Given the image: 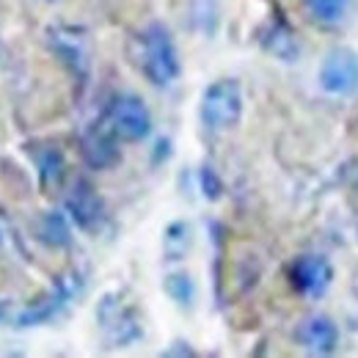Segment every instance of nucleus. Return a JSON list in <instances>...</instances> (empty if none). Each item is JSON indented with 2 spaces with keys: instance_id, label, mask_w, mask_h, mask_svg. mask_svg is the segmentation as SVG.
Returning <instances> with one entry per match:
<instances>
[{
  "instance_id": "39448f33",
  "label": "nucleus",
  "mask_w": 358,
  "mask_h": 358,
  "mask_svg": "<svg viewBox=\"0 0 358 358\" xmlns=\"http://www.w3.org/2000/svg\"><path fill=\"white\" fill-rule=\"evenodd\" d=\"M105 124L119 135V141H143L152 133V113L138 94H113L105 108Z\"/></svg>"
},
{
  "instance_id": "2eb2a0df",
  "label": "nucleus",
  "mask_w": 358,
  "mask_h": 358,
  "mask_svg": "<svg viewBox=\"0 0 358 358\" xmlns=\"http://www.w3.org/2000/svg\"><path fill=\"white\" fill-rule=\"evenodd\" d=\"M190 245H193V229H190L187 221H174V224L166 226V231H163V254H166V259H171V262L185 259Z\"/></svg>"
},
{
  "instance_id": "4be33fe9",
  "label": "nucleus",
  "mask_w": 358,
  "mask_h": 358,
  "mask_svg": "<svg viewBox=\"0 0 358 358\" xmlns=\"http://www.w3.org/2000/svg\"><path fill=\"white\" fill-rule=\"evenodd\" d=\"M6 317V303H0V320Z\"/></svg>"
},
{
  "instance_id": "f8f14e48",
  "label": "nucleus",
  "mask_w": 358,
  "mask_h": 358,
  "mask_svg": "<svg viewBox=\"0 0 358 358\" xmlns=\"http://www.w3.org/2000/svg\"><path fill=\"white\" fill-rule=\"evenodd\" d=\"M259 45L265 47L273 58L287 61V64L295 61L298 52H301L298 39H295V31H292V25L284 20L281 11H275V14L268 20V25L259 31Z\"/></svg>"
},
{
  "instance_id": "f3484780",
  "label": "nucleus",
  "mask_w": 358,
  "mask_h": 358,
  "mask_svg": "<svg viewBox=\"0 0 358 358\" xmlns=\"http://www.w3.org/2000/svg\"><path fill=\"white\" fill-rule=\"evenodd\" d=\"M303 6H306L312 20L322 22V25H334L342 20L348 0H303Z\"/></svg>"
},
{
  "instance_id": "6ab92c4d",
  "label": "nucleus",
  "mask_w": 358,
  "mask_h": 358,
  "mask_svg": "<svg viewBox=\"0 0 358 358\" xmlns=\"http://www.w3.org/2000/svg\"><path fill=\"white\" fill-rule=\"evenodd\" d=\"M177 348H169L163 356H193V348H187L185 342H174Z\"/></svg>"
},
{
  "instance_id": "9d476101",
  "label": "nucleus",
  "mask_w": 358,
  "mask_h": 358,
  "mask_svg": "<svg viewBox=\"0 0 358 358\" xmlns=\"http://www.w3.org/2000/svg\"><path fill=\"white\" fill-rule=\"evenodd\" d=\"M66 215L72 218V224L80 229H96L105 218V201L96 193V187L91 185L89 179H75V185L66 193Z\"/></svg>"
},
{
  "instance_id": "ddd939ff",
  "label": "nucleus",
  "mask_w": 358,
  "mask_h": 358,
  "mask_svg": "<svg viewBox=\"0 0 358 358\" xmlns=\"http://www.w3.org/2000/svg\"><path fill=\"white\" fill-rule=\"evenodd\" d=\"M69 215L58 213V210H47L34 221V237L47 245V248H66L72 243V226Z\"/></svg>"
},
{
  "instance_id": "1a4fd4ad",
  "label": "nucleus",
  "mask_w": 358,
  "mask_h": 358,
  "mask_svg": "<svg viewBox=\"0 0 358 358\" xmlns=\"http://www.w3.org/2000/svg\"><path fill=\"white\" fill-rule=\"evenodd\" d=\"M80 157L94 171H108L122 160L119 135L105 124V119L99 124H91L89 130L80 135Z\"/></svg>"
},
{
  "instance_id": "423d86ee",
  "label": "nucleus",
  "mask_w": 358,
  "mask_h": 358,
  "mask_svg": "<svg viewBox=\"0 0 358 358\" xmlns=\"http://www.w3.org/2000/svg\"><path fill=\"white\" fill-rule=\"evenodd\" d=\"M47 47L66 66V72L80 86H86L91 58H89V45H86L83 31L80 28H69V25H55V28L47 31Z\"/></svg>"
},
{
  "instance_id": "7ed1b4c3",
  "label": "nucleus",
  "mask_w": 358,
  "mask_h": 358,
  "mask_svg": "<svg viewBox=\"0 0 358 358\" xmlns=\"http://www.w3.org/2000/svg\"><path fill=\"white\" fill-rule=\"evenodd\" d=\"M199 116H201V124L213 133H226V130L237 127L240 116H243V89H240V83L234 78H221V80L210 83L201 94Z\"/></svg>"
},
{
  "instance_id": "0eeeda50",
  "label": "nucleus",
  "mask_w": 358,
  "mask_h": 358,
  "mask_svg": "<svg viewBox=\"0 0 358 358\" xmlns=\"http://www.w3.org/2000/svg\"><path fill=\"white\" fill-rule=\"evenodd\" d=\"M320 86L328 94L348 96L358 89V52L350 47H334L320 66Z\"/></svg>"
},
{
  "instance_id": "f257e3e1",
  "label": "nucleus",
  "mask_w": 358,
  "mask_h": 358,
  "mask_svg": "<svg viewBox=\"0 0 358 358\" xmlns=\"http://www.w3.org/2000/svg\"><path fill=\"white\" fill-rule=\"evenodd\" d=\"M133 61L141 69V75L163 89L179 78V52L171 39V31L163 22H149L133 42Z\"/></svg>"
},
{
  "instance_id": "4468645a",
  "label": "nucleus",
  "mask_w": 358,
  "mask_h": 358,
  "mask_svg": "<svg viewBox=\"0 0 358 358\" xmlns=\"http://www.w3.org/2000/svg\"><path fill=\"white\" fill-rule=\"evenodd\" d=\"M34 163H36V174H39V187L45 193H55L66 177V160H64L61 149L47 146V143L34 149Z\"/></svg>"
},
{
  "instance_id": "aec40b11",
  "label": "nucleus",
  "mask_w": 358,
  "mask_h": 358,
  "mask_svg": "<svg viewBox=\"0 0 358 358\" xmlns=\"http://www.w3.org/2000/svg\"><path fill=\"white\" fill-rule=\"evenodd\" d=\"M8 240H11V226L6 224V218L0 215V248H3Z\"/></svg>"
},
{
  "instance_id": "20e7f679",
  "label": "nucleus",
  "mask_w": 358,
  "mask_h": 358,
  "mask_svg": "<svg viewBox=\"0 0 358 358\" xmlns=\"http://www.w3.org/2000/svg\"><path fill=\"white\" fill-rule=\"evenodd\" d=\"M96 322L105 331L110 348H130L143 336L141 314L122 295H105L96 306Z\"/></svg>"
},
{
  "instance_id": "6e6552de",
  "label": "nucleus",
  "mask_w": 358,
  "mask_h": 358,
  "mask_svg": "<svg viewBox=\"0 0 358 358\" xmlns=\"http://www.w3.org/2000/svg\"><path fill=\"white\" fill-rule=\"evenodd\" d=\"M287 275H289V284L298 295L320 298L328 292V287L334 281V265L320 254H303L289 265Z\"/></svg>"
},
{
  "instance_id": "a211bd4d",
  "label": "nucleus",
  "mask_w": 358,
  "mask_h": 358,
  "mask_svg": "<svg viewBox=\"0 0 358 358\" xmlns=\"http://www.w3.org/2000/svg\"><path fill=\"white\" fill-rule=\"evenodd\" d=\"M199 185H201L204 199H210V201L221 199V193H224V182H221L218 174H215L213 166H201V171H199Z\"/></svg>"
},
{
  "instance_id": "dca6fc26",
  "label": "nucleus",
  "mask_w": 358,
  "mask_h": 358,
  "mask_svg": "<svg viewBox=\"0 0 358 358\" xmlns=\"http://www.w3.org/2000/svg\"><path fill=\"white\" fill-rule=\"evenodd\" d=\"M163 289L182 309H187L193 303V298H196V284H193V278L187 273H169L163 278Z\"/></svg>"
},
{
  "instance_id": "412c9836",
  "label": "nucleus",
  "mask_w": 358,
  "mask_h": 358,
  "mask_svg": "<svg viewBox=\"0 0 358 358\" xmlns=\"http://www.w3.org/2000/svg\"><path fill=\"white\" fill-rule=\"evenodd\" d=\"M353 199H356V204H358V177H356V182H353Z\"/></svg>"
},
{
  "instance_id": "f03ea898",
  "label": "nucleus",
  "mask_w": 358,
  "mask_h": 358,
  "mask_svg": "<svg viewBox=\"0 0 358 358\" xmlns=\"http://www.w3.org/2000/svg\"><path fill=\"white\" fill-rule=\"evenodd\" d=\"M83 292V275L78 270H69V273H61L45 292L31 301L22 312H17L14 317V325L17 328H34V325H45L52 317L64 312L78 295Z\"/></svg>"
},
{
  "instance_id": "9b49d317",
  "label": "nucleus",
  "mask_w": 358,
  "mask_h": 358,
  "mask_svg": "<svg viewBox=\"0 0 358 358\" xmlns=\"http://www.w3.org/2000/svg\"><path fill=\"white\" fill-rule=\"evenodd\" d=\"M295 339L303 350H309L314 356H331L339 348V328L331 317L312 314L295 328Z\"/></svg>"
}]
</instances>
